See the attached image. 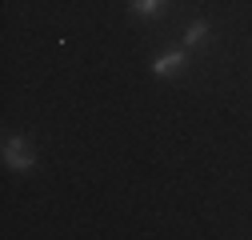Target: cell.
<instances>
[{"instance_id":"obj_4","label":"cell","mask_w":252,"mask_h":240,"mask_svg":"<svg viewBox=\"0 0 252 240\" xmlns=\"http://www.w3.org/2000/svg\"><path fill=\"white\" fill-rule=\"evenodd\" d=\"M208 32H212V24H208V20H192V24L184 28V48H188V52L200 48V44L208 40Z\"/></svg>"},{"instance_id":"obj_1","label":"cell","mask_w":252,"mask_h":240,"mask_svg":"<svg viewBox=\"0 0 252 240\" xmlns=\"http://www.w3.org/2000/svg\"><path fill=\"white\" fill-rule=\"evenodd\" d=\"M4 164H8L12 172H32V168H36V156H32L28 136H8V140H4Z\"/></svg>"},{"instance_id":"obj_3","label":"cell","mask_w":252,"mask_h":240,"mask_svg":"<svg viewBox=\"0 0 252 240\" xmlns=\"http://www.w3.org/2000/svg\"><path fill=\"white\" fill-rule=\"evenodd\" d=\"M128 8H132L136 20H160L168 12V0H132Z\"/></svg>"},{"instance_id":"obj_2","label":"cell","mask_w":252,"mask_h":240,"mask_svg":"<svg viewBox=\"0 0 252 240\" xmlns=\"http://www.w3.org/2000/svg\"><path fill=\"white\" fill-rule=\"evenodd\" d=\"M180 68H188V48H176L152 60V76H176Z\"/></svg>"}]
</instances>
